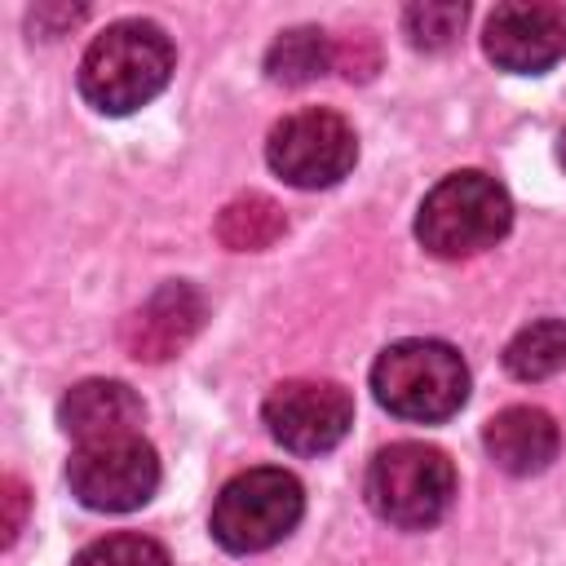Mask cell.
Segmentation results:
<instances>
[{"label": "cell", "mask_w": 566, "mask_h": 566, "mask_svg": "<svg viewBox=\"0 0 566 566\" xmlns=\"http://www.w3.org/2000/svg\"><path fill=\"white\" fill-rule=\"evenodd\" d=\"M367 504L398 531H424L442 522L455 495V469L447 451L429 442H389L367 464Z\"/></svg>", "instance_id": "4"}, {"label": "cell", "mask_w": 566, "mask_h": 566, "mask_svg": "<svg viewBox=\"0 0 566 566\" xmlns=\"http://www.w3.org/2000/svg\"><path fill=\"white\" fill-rule=\"evenodd\" d=\"M566 367V323L535 318L504 345V371L517 380H548Z\"/></svg>", "instance_id": "15"}, {"label": "cell", "mask_w": 566, "mask_h": 566, "mask_svg": "<svg viewBox=\"0 0 566 566\" xmlns=\"http://www.w3.org/2000/svg\"><path fill=\"white\" fill-rule=\"evenodd\" d=\"M0 504H4V522H0V544L9 548L13 539H18V531H22V517H27V486L9 473L4 482H0Z\"/></svg>", "instance_id": "19"}, {"label": "cell", "mask_w": 566, "mask_h": 566, "mask_svg": "<svg viewBox=\"0 0 566 566\" xmlns=\"http://www.w3.org/2000/svg\"><path fill=\"white\" fill-rule=\"evenodd\" d=\"M557 164L566 168V128H562V137H557Z\"/></svg>", "instance_id": "20"}, {"label": "cell", "mask_w": 566, "mask_h": 566, "mask_svg": "<svg viewBox=\"0 0 566 566\" xmlns=\"http://www.w3.org/2000/svg\"><path fill=\"white\" fill-rule=\"evenodd\" d=\"M482 447L495 460V469H504L513 478H531V473H544L557 460L562 433H557V420L548 411L517 402V407H504L486 420Z\"/></svg>", "instance_id": "11"}, {"label": "cell", "mask_w": 566, "mask_h": 566, "mask_svg": "<svg viewBox=\"0 0 566 566\" xmlns=\"http://www.w3.org/2000/svg\"><path fill=\"white\" fill-rule=\"evenodd\" d=\"M305 513V491L287 469H243L212 504V539L226 553H261L296 531Z\"/></svg>", "instance_id": "5"}, {"label": "cell", "mask_w": 566, "mask_h": 566, "mask_svg": "<svg viewBox=\"0 0 566 566\" xmlns=\"http://www.w3.org/2000/svg\"><path fill=\"white\" fill-rule=\"evenodd\" d=\"M376 402L398 420L438 424L469 398V367L447 340H398L371 367Z\"/></svg>", "instance_id": "2"}, {"label": "cell", "mask_w": 566, "mask_h": 566, "mask_svg": "<svg viewBox=\"0 0 566 566\" xmlns=\"http://www.w3.org/2000/svg\"><path fill=\"white\" fill-rule=\"evenodd\" d=\"M509 226H513L509 190L478 168L442 177L416 212V239L447 261L495 248L509 234Z\"/></svg>", "instance_id": "3"}, {"label": "cell", "mask_w": 566, "mask_h": 566, "mask_svg": "<svg viewBox=\"0 0 566 566\" xmlns=\"http://www.w3.org/2000/svg\"><path fill=\"white\" fill-rule=\"evenodd\" d=\"M71 566H172L168 553L146 535H106L75 553Z\"/></svg>", "instance_id": "17"}, {"label": "cell", "mask_w": 566, "mask_h": 566, "mask_svg": "<svg viewBox=\"0 0 566 566\" xmlns=\"http://www.w3.org/2000/svg\"><path fill=\"white\" fill-rule=\"evenodd\" d=\"M142 398L124 380H80L57 402V424L75 442H102L137 433L142 424Z\"/></svg>", "instance_id": "12"}, {"label": "cell", "mask_w": 566, "mask_h": 566, "mask_svg": "<svg viewBox=\"0 0 566 566\" xmlns=\"http://www.w3.org/2000/svg\"><path fill=\"white\" fill-rule=\"evenodd\" d=\"M172 75V40L146 22H111L80 57V93L102 115H128L164 93Z\"/></svg>", "instance_id": "1"}, {"label": "cell", "mask_w": 566, "mask_h": 566, "mask_svg": "<svg viewBox=\"0 0 566 566\" xmlns=\"http://www.w3.org/2000/svg\"><path fill=\"white\" fill-rule=\"evenodd\" d=\"M203 327V296L190 283H164L155 287L119 327L124 354L137 363H168L177 358Z\"/></svg>", "instance_id": "10"}, {"label": "cell", "mask_w": 566, "mask_h": 566, "mask_svg": "<svg viewBox=\"0 0 566 566\" xmlns=\"http://www.w3.org/2000/svg\"><path fill=\"white\" fill-rule=\"evenodd\" d=\"M332 66L345 75V80H371L376 66H380V44L371 31H349L340 40H332Z\"/></svg>", "instance_id": "18"}, {"label": "cell", "mask_w": 566, "mask_h": 566, "mask_svg": "<svg viewBox=\"0 0 566 566\" xmlns=\"http://www.w3.org/2000/svg\"><path fill=\"white\" fill-rule=\"evenodd\" d=\"M283 230H287L283 208H279L270 195H256V190L230 199V203L217 212V239H221L230 252H261V248H270Z\"/></svg>", "instance_id": "13"}, {"label": "cell", "mask_w": 566, "mask_h": 566, "mask_svg": "<svg viewBox=\"0 0 566 566\" xmlns=\"http://www.w3.org/2000/svg\"><path fill=\"white\" fill-rule=\"evenodd\" d=\"M265 429L296 455L332 451L354 424V398L336 380H283L261 407Z\"/></svg>", "instance_id": "8"}, {"label": "cell", "mask_w": 566, "mask_h": 566, "mask_svg": "<svg viewBox=\"0 0 566 566\" xmlns=\"http://www.w3.org/2000/svg\"><path fill=\"white\" fill-rule=\"evenodd\" d=\"M482 49L500 71L539 75L566 53V13L557 4H495L482 27Z\"/></svg>", "instance_id": "9"}, {"label": "cell", "mask_w": 566, "mask_h": 566, "mask_svg": "<svg viewBox=\"0 0 566 566\" xmlns=\"http://www.w3.org/2000/svg\"><path fill=\"white\" fill-rule=\"evenodd\" d=\"M332 66V40L318 27H292L265 49V75L274 84H310Z\"/></svg>", "instance_id": "14"}, {"label": "cell", "mask_w": 566, "mask_h": 566, "mask_svg": "<svg viewBox=\"0 0 566 566\" xmlns=\"http://www.w3.org/2000/svg\"><path fill=\"white\" fill-rule=\"evenodd\" d=\"M71 495L93 513L142 509L159 486V455L142 433L80 442L66 460Z\"/></svg>", "instance_id": "7"}, {"label": "cell", "mask_w": 566, "mask_h": 566, "mask_svg": "<svg viewBox=\"0 0 566 566\" xmlns=\"http://www.w3.org/2000/svg\"><path fill=\"white\" fill-rule=\"evenodd\" d=\"M265 159L287 186L323 190V186H336L354 168L358 137L345 115H336L327 106H305L270 128Z\"/></svg>", "instance_id": "6"}, {"label": "cell", "mask_w": 566, "mask_h": 566, "mask_svg": "<svg viewBox=\"0 0 566 566\" xmlns=\"http://www.w3.org/2000/svg\"><path fill=\"white\" fill-rule=\"evenodd\" d=\"M464 18H469V9L455 0H420V4L402 9V31L416 49L438 53V49L455 44V35L464 31Z\"/></svg>", "instance_id": "16"}]
</instances>
